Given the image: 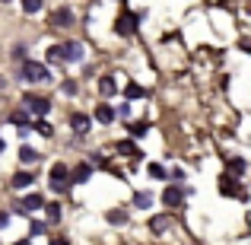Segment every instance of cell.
Instances as JSON below:
<instances>
[{
	"instance_id": "cell-36",
	"label": "cell",
	"mask_w": 251,
	"mask_h": 245,
	"mask_svg": "<svg viewBox=\"0 0 251 245\" xmlns=\"http://www.w3.org/2000/svg\"><path fill=\"white\" fill-rule=\"evenodd\" d=\"M0 3H10V0H0Z\"/></svg>"
},
{
	"instance_id": "cell-13",
	"label": "cell",
	"mask_w": 251,
	"mask_h": 245,
	"mask_svg": "<svg viewBox=\"0 0 251 245\" xmlns=\"http://www.w3.org/2000/svg\"><path fill=\"white\" fill-rule=\"evenodd\" d=\"M169 223H172V217L169 214H159V217H153V220H150V229H153V233H166Z\"/></svg>"
},
{
	"instance_id": "cell-19",
	"label": "cell",
	"mask_w": 251,
	"mask_h": 245,
	"mask_svg": "<svg viewBox=\"0 0 251 245\" xmlns=\"http://www.w3.org/2000/svg\"><path fill=\"white\" fill-rule=\"evenodd\" d=\"M29 115H32L29 109H19V111H13V115H10V121H13V124H19V128H25V124H32V118H29Z\"/></svg>"
},
{
	"instance_id": "cell-7",
	"label": "cell",
	"mask_w": 251,
	"mask_h": 245,
	"mask_svg": "<svg viewBox=\"0 0 251 245\" xmlns=\"http://www.w3.org/2000/svg\"><path fill=\"white\" fill-rule=\"evenodd\" d=\"M89 124H92V118H89V115H83V111L70 115V128H74L76 134H89Z\"/></svg>"
},
{
	"instance_id": "cell-17",
	"label": "cell",
	"mask_w": 251,
	"mask_h": 245,
	"mask_svg": "<svg viewBox=\"0 0 251 245\" xmlns=\"http://www.w3.org/2000/svg\"><path fill=\"white\" fill-rule=\"evenodd\" d=\"M25 210H29V214H35V210H42L45 207V197L42 194H25Z\"/></svg>"
},
{
	"instance_id": "cell-9",
	"label": "cell",
	"mask_w": 251,
	"mask_h": 245,
	"mask_svg": "<svg viewBox=\"0 0 251 245\" xmlns=\"http://www.w3.org/2000/svg\"><path fill=\"white\" fill-rule=\"evenodd\" d=\"M51 23H54V26H70V23H74V13H70L67 6H61V10L51 13Z\"/></svg>"
},
{
	"instance_id": "cell-21",
	"label": "cell",
	"mask_w": 251,
	"mask_h": 245,
	"mask_svg": "<svg viewBox=\"0 0 251 245\" xmlns=\"http://www.w3.org/2000/svg\"><path fill=\"white\" fill-rule=\"evenodd\" d=\"M48 61L51 64H61L64 61V45H51V48H48Z\"/></svg>"
},
{
	"instance_id": "cell-1",
	"label": "cell",
	"mask_w": 251,
	"mask_h": 245,
	"mask_svg": "<svg viewBox=\"0 0 251 245\" xmlns=\"http://www.w3.org/2000/svg\"><path fill=\"white\" fill-rule=\"evenodd\" d=\"M19 77H23V80H29V83H48L51 80L48 67H45V64H38V61H23Z\"/></svg>"
},
{
	"instance_id": "cell-16",
	"label": "cell",
	"mask_w": 251,
	"mask_h": 245,
	"mask_svg": "<svg viewBox=\"0 0 251 245\" xmlns=\"http://www.w3.org/2000/svg\"><path fill=\"white\" fill-rule=\"evenodd\" d=\"M32 185V172H16V175H13V188L16 191H25Z\"/></svg>"
},
{
	"instance_id": "cell-28",
	"label": "cell",
	"mask_w": 251,
	"mask_h": 245,
	"mask_svg": "<svg viewBox=\"0 0 251 245\" xmlns=\"http://www.w3.org/2000/svg\"><path fill=\"white\" fill-rule=\"evenodd\" d=\"M229 172H232V175H242V172H245V163L242 160H229Z\"/></svg>"
},
{
	"instance_id": "cell-26",
	"label": "cell",
	"mask_w": 251,
	"mask_h": 245,
	"mask_svg": "<svg viewBox=\"0 0 251 245\" xmlns=\"http://www.w3.org/2000/svg\"><path fill=\"white\" fill-rule=\"evenodd\" d=\"M147 131H150V124H147V121H137L134 128H130V137H143Z\"/></svg>"
},
{
	"instance_id": "cell-8",
	"label": "cell",
	"mask_w": 251,
	"mask_h": 245,
	"mask_svg": "<svg viewBox=\"0 0 251 245\" xmlns=\"http://www.w3.org/2000/svg\"><path fill=\"white\" fill-rule=\"evenodd\" d=\"M89 175H92V165H89V163H80L74 172H70V185H83V182H89Z\"/></svg>"
},
{
	"instance_id": "cell-30",
	"label": "cell",
	"mask_w": 251,
	"mask_h": 245,
	"mask_svg": "<svg viewBox=\"0 0 251 245\" xmlns=\"http://www.w3.org/2000/svg\"><path fill=\"white\" fill-rule=\"evenodd\" d=\"M118 118H124V121H130V102L118 105Z\"/></svg>"
},
{
	"instance_id": "cell-25",
	"label": "cell",
	"mask_w": 251,
	"mask_h": 245,
	"mask_svg": "<svg viewBox=\"0 0 251 245\" xmlns=\"http://www.w3.org/2000/svg\"><path fill=\"white\" fill-rule=\"evenodd\" d=\"M23 10L32 16V13H38V10H42V0H23Z\"/></svg>"
},
{
	"instance_id": "cell-10",
	"label": "cell",
	"mask_w": 251,
	"mask_h": 245,
	"mask_svg": "<svg viewBox=\"0 0 251 245\" xmlns=\"http://www.w3.org/2000/svg\"><path fill=\"white\" fill-rule=\"evenodd\" d=\"M220 191H223L226 197H229V194L242 197V191H239V182H235V178H229V175H226V178H220Z\"/></svg>"
},
{
	"instance_id": "cell-4",
	"label": "cell",
	"mask_w": 251,
	"mask_h": 245,
	"mask_svg": "<svg viewBox=\"0 0 251 245\" xmlns=\"http://www.w3.org/2000/svg\"><path fill=\"white\" fill-rule=\"evenodd\" d=\"M83 57H86L83 42H64V61L76 64V61H83Z\"/></svg>"
},
{
	"instance_id": "cell-20",
	"label": "cell",
	"mask_w": 251,
	"mask_h": 245,
	"mask_svg": "<svg viewBox=\"0 0 251 245\" xmlns=\"http://www.w3.org/2000/svg\"><path fill=\"white\" fill-rule=\"evenodd\" d=\"M130 217H127V210H108V223L111 226H124Z\"/></svg>"
},
{
	"instance_id": "cell-15",
	"label": "cell",
	"mask_w": 251,
	"mask_h": 245,
	"mask_svg": "<svg viewBox=\"0 0 251 245\" xmlns=\"http://www.w3.org/2000/svg\"><path fill=\"white\" fill-rule=\"evenodd\" d=\"M134 207H137V210L153 207V194H150V191H137V194H134Z\"/></svg>"
},
{
	"instance_id": "cell-23",
	"label": "cell",
	"mask_w": 251,
	"mask_h": 245,
	"mask_svg": "<svg viewBox=\"0 0 251 245\" xmlns=\"http://www.w3.org/2000/svg\"><path fill=\"white\" fill-rule=\"evenodd\" d=\"M45 214L51 223H61V204H45Z\"/></svg>"
},
{
	"instance_id": "cell-33",
	"label": "cell",
	"mask_w": 251,
	"mask_h": 245,
	"mask_svg": "<svg viewBox=\"0 0 251 245\" xmlns=\"http://www.w3.org/2000/svg\"><path fill=\"white\" fill-rule=\"evenodd\" d=\"M48 245H70V242H67V239H61V236H54V239H51Z\"/></svg>"
},
{
	"instance_id": "cell-12",
	"label": "cell",
	"mask_w": 251,
	"mask_h": 245,
	"mask_svg": "<svg viewBox=\"0 0 251 245\" xmlns=\"http://www.w3.org/2000/svg\"><path fill=\"white\" fill-rule=\"evenodd\" d=\"M124 96H127V102H137V99L147 96V89H143L140 83H127V86H124Z\"/></svg>"
},
{
	"instance_id": "cell-24",
	"label": "cell",
	"mask_w": 251,
	"mask_h": 245,
	"mask_svg": "<svg viewBox=\"0 0 251 245\" xmlns=\"http://www.w3.org/2000/svg\"><path fill=\"white\" fill-rule=\"evenodd\" d=\"M147 172H150L153 178H166V165H162V163H150Z\"/></svg>"
},
{
	"instance_id": "cell-18",
	"label": "cell",
	"mask_w": 251,
	"mask_h": 245,
	"mask_svg": "<svg viewBox=\"0 0 251 245\" xmlns=\"http://www.w3.org/2000/svg\"><path fill=\"white\" fill-rule=\"evenodd\" d=\"M118 153H124V156H137V160H143V153L134 147L130 140H118Z\"/></svg>"
},
{
	"instance_id": "cell-22",
	"label": "cell",
	"mask_w": 251,
	"mask_h": 245,
	"mask_svg": "<svg viewBox=\"0 0 251 245\" xmlns=\"http://www.w3.org/2000/svg\"><path fill=\"white\" fill-rule=\"evenodd\" d=\"M35 160H38V153H35V150H32V147H23V150H19V163L32 165V163H35Z\"/></svg>"
},
{
	"instance_id": "cell-27",
	"label": "cell",
	"mask_w": 251,
	"mask_h": 245,
	"mask_svg": "<svg viewBox=\"0 0 251 245\" xmlns=\"http://www.w3.org/2000/svg\"><path fill=\"white\" fill-rule=\"evenodd\" d=\"M32 128H35V131H38L42 137H51V124H48V121H35Z\"/></svg>"
},
{
	"instance_id": "cell-6",
	"label": "cell",
	"mask_w": 251,
	"mask_h": 245,
	"mask_svg": "<svg viewBox=\"0 0 251 245\" xmlns=\"http://www.w3.org/2000/svg\"><path fill=\"white\" fill-rule=\"evenodd\" d=\"M115 118H118L115 105L102 102V105H99V109H96V121H99V124H111V121H115Z\"/></svg>"
},
{
	"instance_id": "cell-34",
	"label": "cell",
	"mask_w": 251,
	"mask_h": 245,
	"mask_svg": "<svg viewBox=\"0 0 251 245\" xmlns=\"http://www.w3.org/2000/svg\"><path fill=\"white\" fill-rule=\"evenodd\" d=\"M3 150H6V143H3V137H0V153H3Z\"/></svg>"
},
{
	"instance_id": "cell-31",
	"label": "cell",
	"mask_w": 251,
	"mask_h": 245,
	"mask_svg": "<svg viewBox=\"0 0 251 245\" xmlns=\"http://www.w3.org/2000/svg\"><path fill=\"white\" fill-rule=\"evenodd\" d=\"M64 92H67V96H74V92H76V80H67V83H64Z\"/></svg>"
},
{
	"instance_id": "cell-14",
	"label": "cell",
	"mask_w": 251,
	"mask_h": 245,
	"mask_svg": "<svg viewBox=\"0 0 251 245\" xmlns=\"http://www.w3.org/2000/svg\"><path fill=\"white\" fill-rule=\"evenodd\" d=\"M99 92H102V99H111V96L118 92L115 80H111V77H102V80H99Z\"/></svg>"
},
{
	"instance_id": "cell-32",
	"label": "cell",
	"mask_w": 251,
	"mask_h": 245,
	"mask_svg": "<svg viewBox=\"0 0 251 245\" xmlns=\"http://www.w3.org/2000/svg\"><path fill=\"white\" fill-rule=\"evenodd\" d=\"M10 226V214H3V210H0V229H6Z\"/></svg>"
},
{
	"instance_id": "cell-3",
	"label": "cell",
	"mask_w": 251,
	"mask_h": 245,
	"mask_svg": "<svg viewBox=\"0 0 251 245\" xmlns=\"http://www.w3.org/2000/svg\"><path fill=\"white\" fill-rule=\"evenodd\" d=\"M115 32H118V35H134V32H137V16L130 10H124L121 16L115 19Z\"/></svg>"
},
{
	"instance_id": "cell-5",
	"label": "cell",
	"mask_w": 251,
	"mask_h": 245,
	"mask_svg": "<svg viewBox=\"0 0 251 245\" xmlns=\"http://www.w3.org/2000/svg\"><path fill=\"white\" fill-rule=\"evenodd\" d=\"M181 201H184V191L178 188V185H169V188L162 191V204H166V207H178Z\"/></svg>"
},
{
	"instance_id": "cell-29",
	"label": "cell",
	"mask_w": 251,
	"mask_h": 245,
	"mask_svg": "<svg viewBox=\"0 0 251 245\" xmlns=\"http://www.w3.org/2000/svg\"><path fill=\"white\" fill-rule=\"evenodd\" d=\"M45 229H48V226H45V223H42V220H32V226H29V233H32V236H45Z\"/></svg>"
},
{
	"instance_id": "cell-2",
	"label": "cell",
	"mask_w": 251,
	"mask_h": 245,
	"mask_svg": "<svg viewBox=\"0 0 251 245\" xmlns=\"http://www.w3.org/2000/svg\"><path fill=\"white\" fill-rule=\"evenodd\" d=\"M23 105H25V109H29V111H32L35 118H45V115L51 111V102H48L45 96H35V92H25Z\"/></svg>"
},
{
	"instance_id": "cell-35",
	"label": "cell",
	"mask_w": 251,
	"mask_h": 245,
	"mask_svg": "<svg viewBox=\"0 0 251 245\" xmlns=\"http://www.w3.org/2000/svg\"><path fill=\"white\" fill-rule=\"evenodd\" d=\"M16 245H29V239H23V242H16Z\"/></svg>"
},
{
	"instance_id": "cell-11",
	"label": "cell",
	"mask_w": 251,
	"mask_h": 245,
	"mask_svg": "<svg viewBox=\"0 0 251 245\" xmlns=\"http://www.w3.org/2000/svg\"><path fill=\"white\" fill-rule=\"evenodd\" d=\"M51 182H70V172H67V165H64V163H54V165H51Z\"/></svg>"
}]
</instances>
